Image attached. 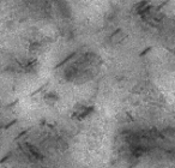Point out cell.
<instances>
[{
	"label": "cell",
	"mask_w": 175,
	"mask_h": 168,
	"mask_svg": "<svg viewBox=\"0 0 175 168\" xmlns=\"http://www.w3.org/2000/svg\"><path fill=\"white\" fill-rule=\"evenodd\" d=\"M152 48H153V47H152V46H149V47H146V48H144V49H143V51H142V52L139 53V57H144L145 54H148V53H149V52L151 51Z\"/></svg>",
	"instance_id": "7a4b0ae2"
},
{
	"label": "cell",
	"mask_w": 175,
	"mask_h": 168,
	"mask_svg": "<svg viewBox=\"0 0 175 168\" xmlns=\"http://www.w3.org/2000/svg\"><path fill=\"white\" fill-rule=\"evenodd\" d=\"M168 2H169V0H164V1H163V2H162V4H161L160 6H157V7H156V11H160L161 8L163 7V6H166V5H167Z\"/></svg>",
	"instance_id": "3957f363"
},
{
	"label": "cell",
	"mask_w": 175,
	"mask_h": 168,
	"mask_svg": "<svg viewBox=\"0 0 175 168\" xmlns=\"http://www.w3.org/2000/svg\"><path fill=\"white\" fill-rule=\"evenodd\" d=\"M76 54H77V52H73V53L69 54V55H67V57H66V58H65V59H64V60L61 61V62H59V64H58V65H56V66H55V67H54V69H59V67H61V66H62V65H65V64H66V62H69V61L71 60V59H72V58H73V57H75V55H76Z\"/></svg>",
	"instance_id": "6da1fadb"
}]
</instances>
